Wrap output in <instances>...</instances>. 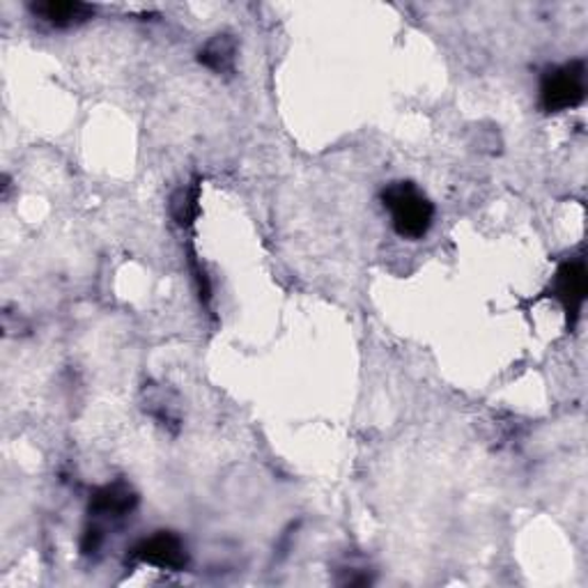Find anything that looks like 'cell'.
<instances>
[{
    "label": "cell",
    "instance_id": "1",
    "mask_svg": "<svg viewBox=\"0 0 588 588\" xmlns=\"http://www.w3.org/2000/svg\"><path fill=\"white\" fill-rule=\"evenodd\" d=\"M382 205L403 239H421L432 228L434 205L414 182H391L382 191Z\"/></svg>",
    "mask_w": 588,
    "mask_h": 588
},
{
    "label": "cell",
    "instance_id": "2",
    "mask_svg": "<svg viewBox=\"0 0 588 588\" xmlns=\"http://www.w3.org/2000/svg\"><path fill=\"white\" fill-rule=\"evenodd\" d=\"M586 97V67L581 60H573L550 69L541 83V106L547 113H561L575 109Z\"/></svg>",
    "mask_w": 588,
    "mask_h": 588
},
{
    "label": "cell",
    "instance_id": "3",
    "mask_svg": "<svg viewBox=\"0 0 588 588\" xmlns=\"http://www.w3.org/2000/svg\"><path fill=\"white\" fill-rule=\"evenodd\" d=\"M132 558L138 563H147L161 570L180 573L189 566V552L182 538L173 531H157L155 535L145 538L134 550Z\"/></svg>",
    "mask_w": 588,
    "mask_h": 588
},
{
    "label": "cell",
    "instance_id": "4",
    "mask_svg": "<svg viewBox=\"0 0 588 588\" xmlns=\"http://www.w3.org/2000/svg\"><path fill=\"white\" fill-rule=\"evenodd\" d=\"M552 297L558 299L568 313V323L575 325L579 310L586 302L588 292V272L584 260H568L558 267V272L554 274V281L550 285Z\"/></svg>",
    "mask_w": 588,
    "mask_h": 588
},
{
    "label": "cell",
    "instance_id": "5",
    "mask_svg": "<svg viewBox=\"0 0 588 588\" xmlns=\"http://www.w3.org/2000/svg\"><path fill=\"white\" fill-rule=\"evenodd\" d=\"M136 506H138V495L127 483H122V480H115V483H109L100 489H94L92 497H90L92 518L117 520V518H125V514H129Z\"/></svg>",
    "mask_w": 588,
    "mask_h": 588
},
{
    "label": "cell",
    "instance_id": "6",
    "mask_svg": "<svg viewBox=\"0 0 588 588\" xmlns=\"http://www.w3.org/2000/svg\"><path fill=\"white\" fill-rule=\"evenodd\" d=\"M33 14L56 29H71L94 16V8L79 0H39L31 5Z\"/></svg>",
    "mask_w": 588,
    "mask_h": 588
},
{
    "label": "cell",
    "instance_id": "7",
    "mask_svg": "<svg viewBox=\"0 0 588 588\" xmlns=\"http://www.w3.org/2000/svg\"><path fill=\"white\" fill-rule=\"evenodd\" d=\"M235 56H237V42L233 35H214L203 48H201V65L212 69L214 74H228L235 69Z\"/></svg>",
    "mask_w": 588,
    "mask_h": 588
},
{
    "label": "cell",
    "instance_id": "8",
    "mask_svg": "<svg viewBox=\"0 0 588 588\" xmlns=\"http://www.w3.org/2000/svg\"><path fill=\"white\" fill-rule=\"evenodd\" d=\"M170 214L180 226H191L199 216V186H184L170 199Z\"/></svg>",
    "mask_w": 588,
    "mask_h": 588
}]
</instances>
